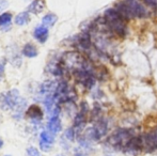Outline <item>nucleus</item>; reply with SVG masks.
<instances>
[{"label": "nucleus", "instance_id": "0eeeda50", "mask_svg": "<svg viewBox=\"0 0 157 156\" xmlns=\"http://www.w3.org/2000/svg\"><path fill=\"white\" fill-rule=\"evenodd\" d=\"M26 116L31 120L32 123H40L43 119V111L37 105H32L26 111Z\"/></svg>", "mask_w": 157, "mask_h": 156}, {"label": "nucleus", "instance_id": "f3484780", "mask_svg": "<svg viewBox=\"0 0 157 156\" xmlns=\"http://www.w3.org/2000/svg\"><path fill=\"white\" fill-rule=\"evenodd\" d=\"M58 21V16L54 13H48L42 18V25L45 26L46 28H50L55 25Z\"/></svg>", "mask_w": 157, "mask_h": 156}, {"label": "nucleus", "instance_id": "7ed1b4c3", "mask_svg": "<svg viewBox=\"0 0 157 156\" xmlns=\"http://www.w3.org/2000/svg\"><path fill=\"white\" fill-rule=\"evenodd\" d=\"M19 91L17 89H11L8 92L0 93V108L2 110H13L21 100Z\"/></svg>", "mask_w": 157, "mask_h": 156}, {"label": "nucleus", "instance_id": "393cba45", "mask_svg": "<svg viewBox=\"0 0 157 156\" xmlns=\"http://www.w3.org/2000/svg\"><path fill=\"white\" fill-rule=\"evenodd\" d=\"M2 146H3V140H2L1 138H0V149H1Z\"/></svg>", "mask_w": 157, "mask_h": 156}, {"label": "nucleus", "instance_id": "4be33fe9", "mask_svg": "<svg viewBox=\"0 0 157 156\" xmlns=\"http://www.w3.org/2000/svg\"><path fill=\"white\" fill-rule=\"evenodd\" d=\"M145 6H150V8H157V0H141Z\"/></svg>", "mask_w": 157, "mask_h": 156}, {"label": "nucleus", "instance_id": "5701e85b", "mask_svg": "<svg viewBox=\"0 0 157 156\" xmlns=\"http://www.w3.org/2000/svg\"><path fill=\"white\" fill-rule=\"evenodd\" d=\"M80 111L83 113H86V115L89 112V105H88V103L85 102V101L80 104Z\"/></svg>", "mask_w": 157, "mask_h": 156}, {"label": "nucleus", "instance_id": "2eb2a0df", "mask_svg": "<svg viewBox=\"0 0 157 156\" xmlns=\"http://www.w3.org/2000/svg\"><path fill=\"white\" fill-rule=\"evenodd\" d=\"M11 21H12V14L9 12L0 14V27L3 31L9 30L11 28Z\"/></svg>", "mask_w": 157, "mask_h": 156}, {"label": "nucleus", "instance_id": "1a4fd4ad", "mask_svg": "<svg viewBox=\"0 0 157 156\" xmlns=\"http://www.w3.org/2000/svg\"><path fill=\"white\" fill-rule=\"evenodd\" d=\"M47 131H50L52 134L56 135V134L60 133L62 131V123L59 117H52L49 118V121L47 123Z\"/></svg>", "mask_w": 157, "mask_h": 156}, {"label": "nucleus", "instance_id": "f03ea898", "mask_svg": "<svg viewBox=\"0 0 157 156\" xmlns=\"http://www.w3.org/2000/svg\"><path fill=\"white\" fill-rule=\"evenodd\" d=\"M104 21L107 28L113 33L120 36H124L127 32L126 19L114 8L107 9L104 13Z\"/></svg>", "mask_w": 157, "mask_h": 156}, {"label": "nucleus", "instance_id": "6ab92c4d", "mask_svg": "<svg viewBox=\"0 0 157 156\" xmlns=\"http://www.w3.org/2000/svg\"><path fill=\"white\" fill-rule=\"evenodd\" d=\"M88 149H85L82 146H78V148L74 149V155L75 156H89V154L87 153Z\"/></svg>", "mask_w": 157, "mask_h": 156}, {"label": "nucleus", "instance_id": "ddd939ff", "mask_svg": "<svg viewBox=\"0 0 157 156\" xmlns=\"http://www.w3.org/2000/svg\"><path fill=\"white\" fill-rule=\"evenodd\" d=\"M21 54H23L25 57H27V58H34V57L37 56L39 51H37V48L35 47L33 44L28 43L23 47V49H21Z\"/></svg>", "mask_w": 157, "mask_h": 156}, {"label": "nucleus", "instance_id": "b1692460", "mask_svg": "<svg viewBox=\"0 0 157 156\" xmlns=\"http://www.w3.org/2000/svg\"><path fill=\"white\" fill-rule=\"evenodd\" d=\"M9 6V2L6 0H0V14H2V11H4Z\"/></svg>", "mask_w": 157, "mask_h": 156}, {"label": "nucleus", "instance_id": "bb28decb", "mask_svg": "<svg viewBox=\"0 0 157 156\" xmlns=\"http://www.w3.org/2000/svg\"><path fill=\"white\" fill-rule=\"evenodd\" d=\"M6 156H11V155H6Z\"/></svg>", "mask_w": 157, "mask_h": 156}, {"label": "nucleus", "instance_id": "39448f33", "mask_svg": "<svg viewBox=\"0 0 157 156\" xmlns=\"http://www.w3.org/2000/svg\"><path fill=\"white\" fill-rule=\"evenodd\" d=\"M6 60L15 67H19L23 63L21 54L18 50V47L16 45H10L6 48Z\"/></svg>", "mask_w": 157, "mask_h": 156}, {"label": "nucleus", "instance_id": "a878e982", "mask_svg": "<svg viewBox=\"0 0 157 156\" xmlns=\"http://www.w3.org/2000/svg\"><path fill=\"white\" fill-rule=\"evenodd\" d=\"M57 156H63V155H57Z\"/></svg>", "mask_w": 157, "mask_h": 156}, {"label": "nucleus", "instance_id": "412c9836", "mask_svg": "<svg viewBox=\"0 0 157 156\" xmlns=\"http://www.w3.org/2000/svg\"><path fill=\"white\" fill-rule=\"evenodd\" d=\"M27 154L28 156H42L40 151L36 148H34V146H29L27 149Z\"/></svg>", "mask_w": 157, "mask_h": 156}, {"label": "nucleus", "instance_id": "a211bd4d", "mask_svg": "<svg viewBox=\"0 0 157 156\" xmlns=\"http://www.w3.org/2000/svg\"><path fill=\"white\" fill-rule=\"evenodd\" d=\"M75 136H76V133H75V129L74 127H70L65 131L64 133V138L68 141H74L75 139Z\"/></svg>", "mask_w": 157, "mask_h": 156}, {"label": "nucleus", "instance_id": "423d86ee", "mask_svg": "<svg viewBox=\"0 0 157 156\" xmlns=\"http://www.w3.org/2000/svg\"><path fill=\"white\" fill-rule=\"evenodd\" d=\"M55 143V135L48 131L40 134V148L43 152H49Z\"/></svg>", "mask_w": 157, "mask_h": 156}, {"label": "nucleus", "instance_id": "6e6552de", "mask_svg": "<svg viewBox=\"0 0 157 156\" xmlns=\"http://www.w3.org/2000/svg\"><path fill=\"white\" fill-rule=\"evenodd\" d=\"M47 71L49 72L52 75L60 77L63 75L64 67L62 64V60H52L47 65Z\"/></svg>", "mask_w": 157, "mask_h": 156}, {"label": "nucleus", "instance_id": "f257e3e1", "mask_svg": "<svg viewBox=\"0 0 157 156\" xmlns=\"http://www.w3.org/2000/svg\"><path fill=\"white\" fill-rule=\"evenodd\" d=\"M114 9L126 21L130 18H142L147 15V10L140 0H120L114 4Z\"/></svg>", "mask_w": 157, "mask_h": 156}, {"label": "nucleus", "instance_id": "9d476101", "mask_svg": "<svg viewBox=\"0 0 157 156\" xmlns=\"http://www.w3.org/2000/svg\"><path fill=\"white\" fill-rule=\"evenodd\" d=\"M33 36H34L40 43L44 44L48 39V28H46L45 26H43V25L37 26V27L34 29Z\"/></svg>", "mask_w": 157, "mask_h": 156}, {"label": "nucleus", "instance_id": "dca6fc26", "mask_svg": "<svg viewBox=\"0 0 157 156\" xmlns=\"http://www.w3.org/2000/svg\"><path fill=\"white\" fill-rule=\"evenodd\" d=\"M28 12L33 13V14H40L44 10V3L41 0H33L31 3L27 8Z\"/></svg>", "mask_w": 157, "mask_h": 156}, {"label": "nucleus", "instance_id": "aec40b11", "mask_svg": "<svg viewBox=\"0 0 157 156\" xmlns=\"http://www.w3.org/2000/svg\"><path fill=\"white\" fill-rule=\"evenodd\" d=\"M6 58H0V80L3 78L4 71H6Z\"/></svg>", "mask_w": 157, "mask_h": 156}, {"label": "nucleus", "instance_id": "4468645a", "mask_svg": "<svg viewBox=\"0 0 157 156\" xmlns=\"http://www.w3.org/2000/svg\"><path fill=\"white\" fill-rule=\"evenodd\" d=\"M93 127L95 128V131H96L98 138L101 139L106 134V131H107V122H106L104 119H98V120L95 122V125Z\"/></svg>", "mask_w": 157, "mask_h": 156}, {"label": "nucleus", "instance_id": "f8f14e48", "mask_svg": "<svg viewBox=\"0 0 157 156\" xmlns=\"http://www.w3.org/2000/svg\"><path fill=\"white\" fill-rule=\"evenodd\" d=\"M30 19H31V17H30L29 12H21L15 16L14 23L17 26H26L29 24Z\"/></svg>", "mask_w": 157, "mask_h": 156}, {"label": "nucleus", "instance_id": "9b49d317", "mask_svg": "<svg viewBox=\"0 0 157 156\" xmlns=\"http://www.w3.org/2000/svg\"><path fill=\"white\" fill-rule=\"evenodd\" d=\"M26 109H27V101L21 97V100H19V102L17 103L16 106L14 107V109H13V117L15 119H17V120L21 119L24 112L27 111Z\"/></svg>", "mask_w": 157, "mask_h": 156}, {"label": "nucleus", "instance_id": "20e7f679", "mask_svg": "<svg viewBox=\"0 0 157 156\" xmlns=\"http://www.w3.org/2000/svg\"><path fill=\"white\" fill-rule=\"evenodd\" d=\"M132 136L130 135V131L127 129H118L108 139V143H110L114 148H125Z\"/></svg>", "mask_w": 157, "mask_h": 156}]
</instances>
